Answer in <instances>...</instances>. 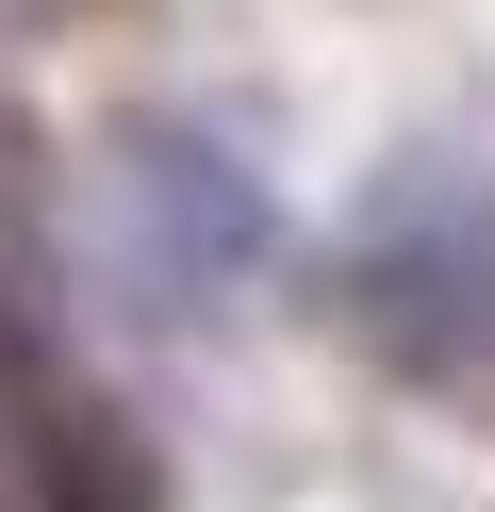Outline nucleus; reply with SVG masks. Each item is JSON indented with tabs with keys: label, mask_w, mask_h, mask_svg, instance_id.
Returning <instances> with one entry per match:
<instances>
[{
	"label": "nucleus",
	"mask_w": 495,
	"mask_h": 512,
	"mask_svg": "<svg viewBox=\"0 0 495 512\" xmlns=\"http://www.w3.org/2000/svg\"><path fill=\"white\" fill-rule=\"evenodd\" d=\"M330 298H347L363 347H396V364H429V380H479L495 364V182L479 166H413L347 232Z\"/></svg>",
	"instance_id": "nucleus-1"
},
{
	"label": "nucleus",
	"mask_w": 495,
	"mask_h": 512,
	"mask_svg": "<svg viewBox=\"0 0 495 512\" xmlns=\"http://www.w3.org/2000/svg\"><path fill=\"white\" fill-rule=\"evenodd\" d=\"M248 248H264V199L215 166V149L198 133H132V265H149L165 298H215Z\"/></svg>",
	"instance_id": "nucleus-2"
},
{
	"label": "nucleus",
	"mask_w": 495,
	"mask_h": 512,
	"mask_svg": "<svg viewBox=\"0 0 495 512\" xmlns=\"http://www.w3.org/2000/svg\"><path fill=\"white\" fill-rule=\"evenodd\" d=\"M0 17H17V0H0Z\"/></svg>",
	"instance_id": "nucleus-3"
}]
</instances>
